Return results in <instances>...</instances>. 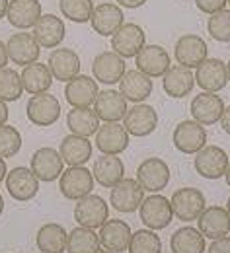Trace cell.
<instances>
[{
  "mask_svg": "<svg viewBox=\"0 0 230 253\" xmlns=\"http://www.w3.org/2000/svg\"><path fill=\"white\" fill-rule=\"evenodd\" d=\"M59 189L68 201H80L94 189V175L84 166H70L59 177Z\"/></svg>",
  "mask_w": 230,
  "mask_h": 253,
  "instance_id": "cell-1",
  "label": "cell"
},
{
  "mask_svg": "<svg viewBox=\"0 0 230 253\" xmlns=\"http://www.w3.org/2000/svg\"><path fill=\"white\" fill-rule=\"evenodd\" d=\"M138 211H140V220L148 230H164L174 218L172 203L162 195H150L142 199Z\"/></svg>",
  "mask_w": 230,
  "mask_h": 253,
  "instance_id": "cell-2",
  "label": "cell"
},
{
  "mask_svg": "<svg viewBox=\"0 0 230 253\" xmlns=\"http://www.w3.org/2000/svg\"><path fill=\"white\" fill-rule=\"evenodd\" d=\"M172 211H174V216L182 222H193L201 216V212L207 209L205 207V195L199 189L193 187H184V189H178L172 199Z\"/></svg>",
  "mask_w": 230,
  "mask_h": 253,
  "instance_id": "cell-3",
  "label": "cell"
},
{
  "mask_svg": "<svg viewBox=\"0 0 230 253\" xmlns=\"http://www.w3.org/2000/svg\"><path fill=\"white\" fill-rule=\"evenodd\" d=\"M109 216V209L107 203L99 197V195H86L80 201H76L74 205V220L84 228L96 230L101 228Z\"/></svg>",
  "mask_w": 230,
  "mask_h": 253,
  "instance_id": "cell-4",
  "label": "cell"
},
{
  "mask_svg": "<svg viewBox=\"0 0 230 253\" xmlns=\"http://www.w3.org/2000/svg\"><path fill=\"white\" fill-rule=\"evenodd\" d=\"M209 49L203 37H199L195 33H185L176 41L174 47V57L180 66L185 68H197L199 64H203V61H207Z\"/></svg>",
  "mask_w": 230,
  "mask_h": 253,
  "instance_id": "cell-5",
  "label": "cell"
},
{
  "mask_svg": "<svg viewBox=\"0 0 230 253\" xmlns=\"http://www.w3.org/2000/svg\"><path fill=\"white\" fill-rule=\"evenodd\" d=\"M28 119L37 126H51L61 117V103L55 95L37 94L32 95L26 105Z\"/></svg>",
  "mask_w": 230,
  "mask_h": 253,
  "instance_id": "cell-6",
  "label": "cell"
},
{
  "mask_svg": "<svg viewBox=\"0 0 230 253\" xmlns=\"http://www.w3.org/2000/svg\"><path fill=\"white\" fill-rule=\"evenodd\" d=\"M137 181L142 191L158 193L170 181V168L162 158H146L137 168Z\"/></svg>",
  "mask_w": 230,
  "mask_h": 253,
  "instance_id": "cell-7",
  "label": "cell"
},
{
  "mask_svg": "<svg viewBox=\"0 0 230 253\" xmlns=\"http://www.w3.org/2000/svg\"><path fill=\"white\" fill-rule=\"evenodd\" d=\"M174 146L184 154H197L207 146V130L197 121H182L174 128Z\"/></svg>",
  "mask_w": 230,
  "mask_h": 253,
  "instance_id": "cell-8",
  "label": "cell"
},
{
  "mask_svg": "<svg viewBox=\"0 0 230 253\" xmlns=\"http://www.w3.org/2000/svg\"><path fill=\"white\" fill-rule=\"evenodd\" d=\"M229 154L221 146H205L195 154V171L205 179H219L227 173Z\"/></svg>",
  "mask_w": 230,
  "mask_h": 253,
  "instance_id": "cell-9",
  "label": "cell"
},
{
  "mask_svg": "<svg viewBox=\"0 0 230 253\" xmlns=\"http://www.w3.org/2000/svg\"><path fill=\"white\" fill-rule=\"evenodd\" d=\"M6 51H8V59L14 64H28L37 63L39 55H41V45L35 41L32 33L20 32L12 33L6 41Z\"/></svg>",
  "mask_w": 230,
  "mask_h": 253,
  "instance_id": "cell-10",
  "label": "cell"
},
{
  "mask_svg": "<svg viewBox=\"0 0 230 253\" xmlns=\"http://www.w3.org/2000/svg\"><path fill=\"white\" fill-rule=\"evenodd\" d=\"M123 126L131 136H137V138L148 136L158 126V113L152 105L137 103L135 107H131V111H127L123 119Z\"/></svg>",
  "mask_w": 230,
  "mask_h": 253,
  "instance_id": "cell-11",
  "label": "cell"
},
{
  "mask_svg": "<svg viewBox=\"0 0 230 253\" xmlns=\"http://www.w3.org/2000/svg\"><path fill=\"white\" fill-rule=\"evenodd\" d=\"M32 171L39 181H55L61 177V173L65 171V162L61 158V154L55 148L43 146L39 150H35L32 156Z\"/></svg>",
  "mask_w": 230,
  "mask_h": 253,
  "instance_id": "cell-12",
  "label": "cell"
},
{
  "mask_svg": "<svg viewBox=\"0 0 230 253\" xmlns=\"http://www.w3.org/2000/svg\"><path fill=\"white\" fill-rule=\"evenodd\" d=\"M144 45H146V35L137 24H123L115 32V35H111V49L123 59L137 57Z\"/></svg>",
  "mask_w": 230,
  "mask_h": 253,
  "instance_id": "cell-13",
  "label": "cell"
},
{
  "mask_svg": "<svg viewBox=\"0 0 230 253\" xmlns=\"http://www.w3.org/2000/svg\"><path fill=\"white\" fill-rule=\"evenodd\" d=\"M6 189L12 199L20 203L32 201L39 191V179L35 177L32 168H14L6 173Z\"/></svg>",
  "mask_w": 230,
  "mask_h": 253,
  "instance_id": "cell-14",
  "label": "cell"
},
{
  "mask_svg": "<svg viewBox=\"0 0 230 253\" xmlns=\"http://www.w3.org/2000/svg\"><path fill=\"white\" fill-rule=\"evenodd\" d=\"M189 109H191L193 121H197L201 125H215L221 121L225 113V101L221 95L213 92H201L191 99Z\"/></svg>",
  "mask_w": 230,
  "mask_h": 253,
  "instance_id": "cell-15",
  "label": "cell"
},
{
  "mask_svg": "<svg viewBox=\"0 0 230 253\" xmlns=\"http://www.w3.org/2000/svg\"><path fill=\"white\" fill-rule=\"evenodd\" d=\"M123 18L125 16H123L121 6L113 4V2H101L98 6H94L90 24H92L94 32L99 33L101 37H111L125 24Z\"/></svg>",
  "mask_w": 230,
  "mask_h": 253,
  "instance_id": "cell-16",
  "label": "cell"
},
{
  "mask_svg": "<svg viewBox=\"0 0 230 253\" xmlns=\"http://www.w3.org/2000/svg\"><path fill=\"white\" fill-rule=\"evenodd\" d=\"M135 61H137V70H140L148 78H162L172 66L170 55L160 45H144L135 57Z\"/></svg>",
  "mask_w": 230,
  "mask_h": 253,
  "instance_id": "cell-17",
  "label": "cell"
},
{
  "mask_svg": "<svg viewBox=\"0 0 230 253\" xmlns=\"http://www.w3.org/2000/svg\"><path fill=\"white\" fill-rule=\"evenodd\" d=\"M92 72H94V78L101 84H107V86L119 84V80L127 72L125 59L119 57L115 51H103V53L96 55V59L92 63Z\"/></svg>",
  "mask_w": 230,
  "mask_h": 253,
  "instance_id": "cell-18",
  "label": "cell"
},
{
  "mask_svg": "<svg viewBox=\"0 0 230 253\" xmlns=\"http://www.w3.org/2000/svg\"><path fill=\"white\" fill-rule=\"evenodd\" d=\"M195 84L203 92H221L229 84V74H227V64L221 59H207L203 64L197 66L195 72Z\"/></svg>",
  "mask_w": 230,
  "mask_h": 253,
  "instance_id": "cell-19",
  "label": "cell"
},
{
  "mask_svg": "<svg viewBox=\"0 0 230 253\" xmlns=\"http://www.w3.org/2000/svg\"><path fill=\"white\" fill-rule=\"evenodd\" d=\"M98 82L92 80L90 76H84V74H78L76 78L68 80L65 86V99L68 105L72 107H90L96 103V97H98Z\"/></svg>",
  "mask_w": 230,
  "mask_h": 253,
  "instance_id": "cell-20",
  "label": "cell"
},
{
  "mask_svg": "<svg viewBox=\"0 0 230 253\" xmlns=\"http://www.w3.org/2000/svg\"><path fill=\"white\" fill-rule=\"evenodd\" d=\"M129 146V132L119 123H103L96 132V148L101 154L117 156Z\"/></svg>",
  "mask_w": 230,
  "mask_h": 253,
  "instance_id": "cell-21",
  "label": "cell"
},
{
  "mask_svg": "<svg viewBox=\"0 0 230 253\" xmlns=\"http://www.w3.org/2000/svg\"><path fill=\"white\" fill-rule=\"evenodd\" d=\"M65 22L55 14H41L37 24L33 26V37L43 49H55L65 39Z\"/></svg>",
  "mask_w": 230,
  "mask_h": 253,
  "instance_id": "cell-22",
  "label": "cell"
},
{
  "mask_svg": "<svg viewBox=\"0 0 230 253\" xmlns=\"http://www.w3.org/2000/svg\"><path fill=\"white\" fill-rule=\"evenodd\" d=\"M142 199H144V191L138 185V181L137 179H125V177L111 189V197H109L115 211L125 212V214L135 212L140 207Z\"/></svg>",
  "mask_w": 230,
  "mask_h": 253,
  "instance_id": "cell-23",
  "label": "cell"
},
{
  "mask_svg": "<svg viewBox=\"0 0 230 253\" xmlns=\"http://www.w3.org/2000/svg\"><path fill=\"white\" fill-rule=\"evenodd\" d=\"M47 66L53 74V80L68 82L80 74V57L72 49H53L49 55Z\"/></svg>",
  "mask_w": 230,
  "mask_h": 253,
  "instance_id": "cell-24",
  "label": "cell"
},
{
  "mask_svg": "<svg viewBox=\"0 0 230 253\" xmlns=\"http://www.w3.org/2000/svg\"><path fill=\"white\" fill-rule=\"evenodd\" d=\"M131 236V226L125 220H105L99 228V246L113 253L127 252Z\"/></svg>",
  "mask_w": 230,
  "mask_h": 253,
  "instance_id": "cell-25",
  "label": "cell"
},
{
  "mask_svg": "<svg viewBox=\"0 0 230 253\" xmlns=\"http://www.w3.org/2000/svg\"><path fill=\"white\" fill-rule=\"evenodd\" d=\"M94 105H96L94 111L99 117V121H105V123H117V121L125 119V115L129 111L127 99L121 95V92H115V90L99 92Z\"/></svg>",
  "mask_w": 230,
  "mask_h": 253,
  "instance_id": "cell-26",
  "label": "cell"
},
{
  "mask_svg": "<svg viewBox=\"0 0 230 253\" xmlns=\"http://www.w3.org/2000/svg\"><path fill=\"white\" fill-rule=\"evenodd\" d=\"M199 232L209 240L225 238L230 232V214L223 207H209L197 218Z\"/></svg>",
  "mask_w": 230,
  "mask_h": 253,
  "instance_id": "cell-27",
  "label": "cell"
},
{
  "mask_svg": "<svg viewBox=\"0 0 230 253\" xmlns=\"http://www.w3.org/2000/svg\"><path fill=\"white\" fill-rule=\"evenodd\" d=\"M6 18L10 26L18 30H30L41 18V2L39 0H10Z\"/></svg>",
  "mask_w": 230,
  "mask_h": 253,
  "instance_id": "cell-28",
  "label": "cell"
},
{
  "mask_svg": "<svg viewBox=\"0 0 230 253\" xmlns=\"http://www.w3.org/2000/svg\"><path fill=\"white\" fill-rule=\"evenodd\" d=\"M193 86H195L193 72L185 66H180V64L170 66V70L162 76V88H164L166 95L176 97V99L189 95L193 92Z\"/></svg>",
  "mask_w": 230,
  "mask_h": 253,
  "instance_id": "cell-29",
  "label": "cell"
},
{
  "mask_svg": "<svg viewBox=\"0 0 230 253\" xmlns=\"http://www.w3.org/2000/svg\"><path fill=\"white\" fill-rule=\"evenodd\" d=\"M92 175H94V179L98 181L101 187L113 189V187L125 177V166H123L121 158L103 154V156H99V158L94 162Z\"/></svg>",
  "mask_w": 230,
  "mask_h": 253,
  "instance_id": "cell-30",
  "label": "cell"
},
{
  "mask_svg": "<svg viewBox=\"0 0 230 253\" xmlns=\"http://www.w3.org/2000/svg\"><path fill=\"white\" fill-rule=\"evenodd\" d=\"M119 92L127 101L140 103L152 94V78H148L140 70H127L119 80Z\"/></svg>",
  "mask_w": 230,
  "mask_h": 253,
  "instance_id": "cell-31",
  "label": "cell"
},
{
  "mask_svg": "<svg viewBox=\"0 0 230 253\" xmlns=\"http://www.w3.org/2000/svg\"><path fill=\"white\" fill-rule=\"evenodd\" d=\"M59 154L65 164L70 166H84L88 160L92 158V144L86 136H78V134H68L63 138Z\"/></svg>",
  "mask_w": 230,
  "mask_h": 253,
  "instance_id": "cell-32",
  "label": "cell"
},
{
  "mask_svg": "<svg viewBox=\"0 0 230 253\" xmlns=\"http://www.w3.org/2000/svg\"><path fill=\"white\" fill-rule=\"evenodd\" d=\"M20 76H22L24 90L32 95L47 94V90L53 84V74H51L49 66L47 64H41L39 61L24 66V70H22Z\"/></svg>",
  "mask_w": 230,
  "mask_h": 253,
  "instance_id": "cell-33",
  "label": "cell"
},
{
  "mask_svg": "<svg viewBox=\"0 0 230 253\" xmlns=\"http://www.w3.org/2000/svg\"><path fill=\"white\" fill-rule=\"evenodd\" d=\"M170 248L174 253H205V236L193 226L178 228L170 238Z\"/></svg>",
  "mask_w": 230,
  "mask_h": 253,
  "instance_id": "cell-34",
  "label": "cell"
},
{
  "mask_svg": "<svg viewBox=\"0 0 230 253\" xmlns=\"http://www.w3.org/2000/svg\"><path fill=\"white\" fill-rule=\"evenodd\" d=\"M66 240L68 234L61 224H43L37 230L35 242L37 250L41 253H65L66 252Z\"/></svg>",
  "mask_w": 230,
  "mask_h": 253,
  "instance_id": "cell-35",
  "label": "cell"
},
{
  "mask_svg": "<svg viewBox=\"0 0 230 253\" xmlns=\"http://www.w3.org/2000/svg\"><path fill=\"white\" fill-rule=\"evenodd\" d=\"M66 126L70 128L72 134L78 136H92L96 134L99 128V117L96 115L94 109L90 107H72L66 115Z\"/></svg>",
  "mask_w": 230,
  "mask_h": 253,
  "instance_id": "cell-36",
  "label": "cell"
},
{
  "mask_svg": "<svg viewBox=\"0 0 230 253\" xmlns=\"http://www.w3.org/2000/svg\"><path fill=\"white\" fill-rule=\"evenodd\" d=\"M66 252L68 253H98L99 252V236L84 226L74 228L68 234L66 240Z\"/></svg>",
  "mask_w": 230,
  "mask_h": 253,
  "instance_id": "cell-37",
  "label": "cell"
},
{
  "mask_svg": "<svg viewBox=\"0 0 230 253\" xmlns=\"http://www.w3.org/2000/svg\"><path fill=\"white\" fill-rule=\"evenodd\" d=\"M127 253H162V240L154 230H138L131 236Z\"/></svg>",
  "mask_w": 230,
  "mask_h": 253,
  "instance_id": "cell-38",
  "label": "cell"
},
{
  "mask_svg": "<svg viewBox=\"0 0 230 253\" xmlns=\"http://www.w3.org/2000/svg\"><path fill=\"white\" fill-rule=\"evenodd\" d=\"M61 14L74 24H86L92 18L94 4L92 0H59Z\"/></svg>",
  "mask_w": 230,
  "mask_h": 253,
  "instance_id": "cell-39",
  "label": "cell"
},
{
  "mask_svg": "<svg viewBox=\"0 0 230 253\" xmlns=\"http://www.w3.org/2000/svg\"><path fill=\"white\" fill-rule=\"evenodd\" d=\"M24 92L22 76L14 68H2L0 70V99L2 101H16Z\"/></svg>",
  "mask_w": 230,
  "mask_h": 253,
  "instance_id": "cell-40",
  "label": "cell"
},
{
  "mask_svg": "<svg viewBox=\"0 0 230 253\" xmlns=\"http://www.w3.org/2000/svg\"><path fill=\"white\" fill-rule=\"evenodd\" d=\"M207 32L215 41L230 43V10H219L209 16L207 20Z\"/></svg>",
  "mask_w": 230,
  "mask_h": 253,
  "instance_id": "cell-41",
  "label": "cell"
},
{
  "mask_svg": "<svg viewBox=\"0 0 230 253\" xmlns=\"http://www.w3.org/2000/svg\"><path fill=\"white\" fill-rule=\"evenodd\" d=\"M22 148V134L18 128L8 125L0 126V158H14Z\"/></svg>",
  "mask_w": 230,
  "mask_h": 253,
  "instance_id": "cell-42",
  "label": "cell"
},
{
  "mask_svg": "<svg viewBox=\"0 0 230 253\" xmlns=\"http://www.w3.org/2000/svg\"><path fill=\"white\" fill-rule=\"evenodd\" d=\"M227 4L229 0H195V6L205 14H215L219 10H225Z\"/></svg>",
  "mask_w": 230,
  "mask_h": 253,
  "instance_id": "cell-43",
  "label": "cell"
},
{
  "mask_svg": "<svg viewBox=\"0 0 230 253\" xmlns=\"http://www.w3.org/2000/svg\"><path fill=\"white\" fill-rule=\"evenodd\" d=\"M207 253H230V238H219V240H213V244L209 246V252Z\"/></svg>",
  "mask_w": 230,
  "mask_h": 253,
  "instance_id": "cell-44",
  "label": "cell"
},
{
  "mask_svg": "<svg viewBox=\"0 0 230 253\" xmlns=\"http://www.w3.org/2000/svg\"><path fill=\"white\" fill-rule=\"evenodd\" d=\"M142 4H146V0H117V6H123V8H140Z\"/></svg>",
  "mask_w": 230,
  "mask_h": 253,
  "instance_id": "cell-45",
  "label": "cell"
},
{
  "mask_svg": "<svg viewBox=\"0 0 230 253\" xmlns=\"http://www.w3.org/2000/svg\"><path fill=\"white\" fill-rule=\"evenodd\" d=\"M221 126H223V130L230 134V105L229 107H225V113H223V117H221Z\"/></svg>",
  "mask_w": 230,
  "mask_h": 253,
  "instance_id": "cell-46",
  "label": "cell"
},
{
  "mask_svg": "<svg viewBox=\"0 0 230 253\" xmlns=\"http://www.w3.org/2000/svg\"><path fill=\"white\" fill-rule=\"evenodd\" d=\"M8 51H6V43L4 41H0V70L2 68H6V64H8Z\"/></svg>",
  "mask_w": 230,
  "mask_h": 253,
  "instance_id": "cell-47",
  "label": "cell"
},
{
  "mask_svg": "<svg viewBox=\"0 0 230 253\" xmlns=\"http://www.w3.org/2000/svg\"><path fill=\"white\" fill-rule=\"evenodd\" d=\"M6 123H8V105H6V101L0 99V126Z\"/></svg>",
  "mask_w": 230,
  "mask_h": 253,
  "instance_id": "cell-48",
  "label": "cell"
},
{
  "mask_svg": "<svg viewBox=\"0 0 230 253\" xmlns=\"http://www.w3.org/2000/svg\"><path fill=\"white\" fill-rule=\"evenodd\" d=\"M8 4H10V0H0V20H2V18H6Z\"/></svg>",
  "mask_w": 230,
  "mask_h": 253,
  "instance_id": "cell-49",
  "label": "cell"
},
{
  "mask_svg": "<svg viewBox=\"0 0 230 253\" xmlns=\"http://www.w3.org/2000/svg\"><path fill=\"white\" fill-rule=\"evenodd\" d=\"M6 173H8V171H6V160L0 158V183L6 179Z\"/></svg>",
  "mask_w": 230,
  "mask_h": 253,
  "instance_id": "cell-50",
  "label": "cell"
},
{
  "mask_svg": "<svg viewBox=\"0 0 230 253\" xmlns=\"http://www.w3.org/2000/svg\"><path fill=\"white\" fill-rule=\"evenodd\" d=\"M225 177H227V183H229V187H230V162H229V168H227V173H225Z\"/></svg>",
  "mask_w": 230,
  "mask_h": 253,
  "instance_id": "cell-51",
  "label": "cell"
},
{
  "mask_svg": "<svg viewBox=\"0 0 230 253\" xmlns=\"http://www.w3.org/2000/svg\"><path fill=\"white\" fill-rule=\"evenodd\" d=\"M4 212V199H2V195H0V214Z\"/></svg>",
  "mask_w": 230,
  "mask_h": 253,
  "instance_id": "cell-52",
  "label": "cell"
},
{
  "mask_svg": "<svg viewBox=\"0 0 230 253\" xmlns=\"http://www.w3.org/2000/svg\"><path fill=\"white\" fill-rule=\"evenodd\" d=\"M227 74H229V82H230V61L227 63Z\"/></svg>",
  "mask_w": 230,
  "mask_h": 253,
  "instance_id": "cell-53",
  "label": "cell"
},
{
  "mask_svg": "<svg viewBox=\"0 0 230 253\" xmlns=\"http://www.w3.org/2000/svg\"><path fill=\"white\" fill-rule=\"evenodd\" d=\"M227 211H229V214H230V197H229V203H227Z\"/></svg>",
  "mask_w": 230,
  "mask_h": 253,
  "instance_id": "cell-54",
  "label": "cell"
},
{
  "mask_svg": "<svg viewBox=\"0 0 230 253\" xmlns=\"http://www.w3.org/2000/svg\"><path fill=\"white\" fill-rule=\"evenodd\" d=\"M98 253H113V252H107V250H103V252H98Z\"/></svg>",
  "mask_w": 230,
  "mask_h": 253,
  "instance_id": "cell-55",
  "label": "cell"
},
{
  "mask_svg": "<svg viewBox=\"0 0 230 253\" xmlns=\"http://www.w3.org/2000/svg\"><path fill=\"white\" fill-rule=\"evenodd\" d=\"M229 4H230V0H229Z\"/></svg>",
  "mask_w": 230,
  "mask_h": 253,
  "instance_id": "cell-56",
  "label": "cell"
}]
</instances>
